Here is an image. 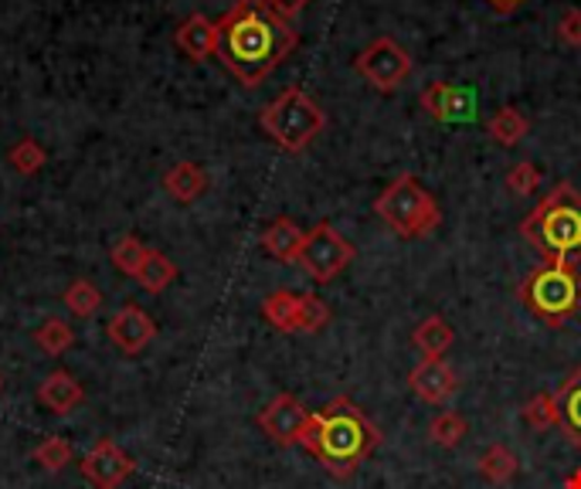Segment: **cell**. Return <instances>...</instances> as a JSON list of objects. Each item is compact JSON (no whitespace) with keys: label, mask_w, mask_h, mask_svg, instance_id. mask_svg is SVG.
I'll use <instances>...</instances> for the list:
<instances>
[{"label":"cell","mask_w":581,"mask_h":489,"mask_svg":"<svg viewBox=\"0 0 581 489\" xmlns=\"http://www.w3.org/2000/svg\"><path fill=\"white\" fill-rule=\"evenodd\" d=\"M8 160H11V167H14L18 173H24V177H34V173H38L44 163H49V153H44V147H41L38 140L24 137V140H18V143L11 147Z\"/></svg>","instance_id":"f546056e"},{"label":"cell","mask_w":581,"mask_h":489,"mask_svg":"<svg viewBox=\"0 0 581 489\" xmlns=\"http://www.w3.org/2000/svg\"><path fill=\"white\" fill-rule=\"evenodd\" d=\"M306 422H309V412L303 408V402L296 394H276L273 402L258 412V428L283 449L299 446Z\"/></svg>","instance_id":"9c48e42d"},{"label":"cell","mask_w":581,"mask_h":489,"mask_svg":"<svg viewBox=\"0 0 581 489\" xmlns=\"http://www.w3.org/2000/svg\"><path fill=\"white\" fill-rule=\"evenodd\" d=\"M258 126L286 153H303L327 129V116L309 93H303L299 85H289L258 113Z\"/></svg>","instance_id":"5b68a950"},{"label":"cell","mask_w":581,"mask_h":489,"mask_svg":"<svg viewBox=\"0 0 581 489\" xmlns=\"http://www.w3.org/2000/svg\"><path fill=\"white\" fill-rule=\"evenodd\" d=\"M262 317L279 333H299V293H289V289L270 293L262 302Z\"/></svg>","instance_id":"44dd1931"},{"label":"cell","mask_w":581,"mask_h":489,"mask_svg":"<svg viewBox=\"0 0 581 489\" xmlns=\"http://www.w3.org/2000/svg\"><path fill=\"white\" fill-rule=\"evenodd\" d=\"M520 235L545 255V262H581V191L568 181L554 184L548 198L538 201L524 221Z\"/></svg>","instance_id":"3957f363"},{"label":"cell","mask_w":581,"mask_h":489,"mask_svg":"<svg viewBox=\"0 0 581 489\" xmlns=\"http://www.w3.org/2000/svg\"><path fill=\"white\" fill-rule=\"evenodd\" d=\"M554 397H558V415H561L558 428L564 432V438L571 442V446L581 453V368H574L564 378V384H561V391Z\"/></svg>","instance_id":"e0dca14e"},{"label":"cell","mask_w":581,"mask_h":489,"mask_svg":"<svg viewBox=\"0 0 581 489\" xmlns=\"http://www.w3.org/2000/svg\"><path fill=\"white\" fill-rule=\"evenodd\" d=\"M78 469H82V476L93 482L96 489H116V486H123L133 476L137 463H133L113 438H99L96 446L82 456Z\"/></svg>","instance_id":"30bf717a"},{"label":"cell","mask_w":581,"mask_h":489,"mask_svg":"<svg viewBox=\"0 0 581 489\" xmlns=\"http://www.w3.org/2000/svg\"><path fill=\"white\" fill-rule=\"evenodd\" d=\"M353 72L371 82L378 93H394V88L412 75V55L401 49L394 38H374L368 49L353 59Z\"/></svg>","instance_id":"ba28073f"},{"label":"cell","mask_w":581,"mask_h":489,"mask_svg":"<svg viewBox=\"0 0 581 489\" xmlns=\"http://www.w3.org/2000/svg\"><path fill=\"white\" fill-rule=\"evenodd\" d=\"M299 44V34L265 0H239L218 18V59L242 85L255 88L270 78Z\"/></svg>","instance_id":"6da1fadb"},{"label":"cell","mask_w":581,"mask_h":489,"mask_svg":"<svg viewBox=\"0 0 581 489\" xmlns=\"http://www.w3.org/2000/svg\"><path fill=\"white\" fill-rule=\"evenodd\" d=\"M163 191L177 204H194L208 191V173L194 160H181L163 173Z\"/></svg>","instance_id":"2e32d148"},{"label":"cell","mask_w":581,"mask_h":489,"mask_svg":"<svg viewBox=\"0 0 581 489\" xmlns=\"http://www.w3.org/2000/svg\"><path fill=\"white\" fill-rule=\"evenodd\" d=\"M466 435H469V425H466V418H463L459 412H453V408L439 412V415L429 422V438L435 442L439 449H456Z\"/></svg>","instance_id":"d4e9b609"},{"label":"cell","mask_w":581,"mask_h":489,"mask_svg":"<svg viewBox=\"0 0 581 489\" xmlns=\"http://www.w3.org/2000/svg\"><path fill=\"white\" fill-rule=\"evenodd\" d=\"M486 4L494 8L497 14H514L517 8H524V4H527V0H486Z\"/></svg>","instance_id":"e575fe53"},{"label":"cell","mask_w":581,"mask_h":489,"mask_svg":"<svg viewBox=\"0 0 581 489\" xmlns=\"http://www.w3.org/2000/svg\"><path fill=\"white\" fill-rule=\"evenodd\" d=\"M0 387H4V378H0Z\"/></svg>","instance_id":"8d00e7d4"},{"label":"cell","mask_w":581,"mask_h":489,"mask_svg":"<svg viewBox=\"0 0 581 489\" xmlns=\"http://www.w3.org/2000/svg\"><path fill=\"white\" fill-rule=\"evenodd\" d=\"M409 387L425 405H445L459 391V374L453 364H445V358H422V364L409 374Z\"/></svg>","instance_id":"4fadbf2b"},{"label":"cell","mask_w":581,"mask_h":489,"mask_svg":"<svg viewBox=\"0 0 581 489\" xmlns=\"http://www.w3.org/2000/svg\"><path fill=\"white\" fill-rule=\"evenodd\" d=\"M299 446L317 456L334 479H350L381 446V428L347 394H340L320 412H309Z\"/></svg>","instance_id":"7a4b0ae2"},{"label":"cell","mask_w":581,"mask_h":489,"mask_svg":"<svg viewBox=\"0 0 581 489\" xmlns=\"http://www.w3.org/2000/svg\"><path fill=\"white\" fill-rule=\"evenodd\" d=\"M422 109L435 119V123H473L476 119V93L469 85H456V82H432L422 93Z\"/></svg>","instance_id":"8fae6325"},{"label":"cell","mask_w":581,"mask_h":489,"mask_svg":"<svg viewBox=\"0 0 581 489\" xmlns=\"http://www.w3.org/2000/svg\"><path fill=\"white\" fill-rule=\"evenodd\" d=\"M173 41L191 62H204V59L218 55V21L204 18V14H191L181 28H177Z\"/></svg>","instance_id":"5bb4252c"},{"label":"cell","mask_w":581,"mask_h":489,"mask_svg":"<svg viewBox=\"0 0 581 489\" xmlns=\"http://www.w3.org/2000/svg\"><path fill=\"white\" fill-rule=\"evenodd\" d=\"M147 245L140 242V238H133V235H123L116 245H113V252H109V258H113V265L123 273V276H133L137 279V273H140V265L147 262Z\"/></svg>","instance_id":"83f0119b"},{"label":"cell","mask_w":581,"mask_h":489,"mask_svg":"<svg viewBox=\"0 0 581 489\" xmlns=\"http://www.w3.org/2000/svg\"><path fill=\"white\" fill-rule=\"evenodd\" d=\"M564 489H581V469L568 476V482H564Z\"/></svg>","instance_id":"d590c367"},{"label":"cell","mask_w":581,"mask_h":489,"mask_svg":"<svg viewBox=\"0 0 581 489\" xmlns=\"http://www.w3.org/2000/svg\"><path fill=\"white\" fill-rule=\"evenodd\" d=\"M303 242H306V232L293 217H276L273 225L262 232V248L276 262H296L303 252Z\"/></svg>","instance_id":"ac0fdd59"},{"label":"cell","mask_w":581,"mask_h":489,"mask_svg":"<svg viewBox=\"0 0 581 489\" xmlns=\"http://www.w3.org/2000/svg\"><path fill=\"white\" fill-rule=\"evenodd\" d=\"M38 402L52 415H72L85 402V391L68 371H52L38 384Z\"/></svg>","instance_id":"9a60e30c"},{"label":"cell","mask_w":581,"mask_h":489,"mask_svg":"<svg viewBox=\"0 0 581 489\" xmlns=\"http://www.w3.org/2000/svg\"><path fill=\"white\" fill-rule=\"evenodd\" d=\"M357 248L330 225V221H320L317 228L306 232V242H303V252H299V269L313 279V283H334L347 265L353 262Z\"/></svg>","instance_id":"52a82bcc"},{"label":"cell","mask_w":581,"mask_h":489,"mask_svg":"<svg viewBox=\"0 0 581 489\" xmlns=\"http://www.w3.org/2000/svg\"><path fill=\"white\" fill-rule=\"evenodd\" d=\"M330 323V306L320 296L299 293V333H320Z\"/></svg>","instance_id":"4dcf8cb0"},{"label":"cell","mask_w":581,"mask_h":489,"mask_svg":"<svg viewBox=\"0 0 581 489\" xmlns=\"http://www.w3.org/2000/svg\"><path fill=\"white\" fill-rule=\"evenodd\" d=\"M62 302H65V309H68L72 317H78V320H93V317L99 313V306H103V293L96 289V283L75 279V283L65 289Z\"/></svg>","instance_id":"cb8c5ba5"},{"label":"cell","mask_w":581,"mask_h":489,"mask_svg":"<svg viewBox=\"0 0 581 489\" xmlns=\"http://www.w3.org/2000/svg\"><path fill=\"white\" fill-rule=\"evenodd\" d=\"M507 188H510V194H517V198L534 194V191L541 188V167H538V163H530V160L514 163L510 173H507Z\"/></svg>","instance_id":"1f68e13d"},{"label":"cell","mask_w":581,"mask_h":489,"mask_svg":"<svg viewBox=\"0 0 581 489\" xmlns=\"http://www.w3.org/2000/svg\"><path fill=\"white\" fill-rule=\"evenodd\" d=\"M173 279H177V265H173L163 252L150 248V252H147V262L140 265V273H137V283H140L147 293H163V289L173 286Z\"/></svg>","instance_id":"603a6c76"},{"label":"cell","mask_w":581,"mask_h":489,"mask_svg":"<svg viewBox=\"0 0 581 489\" xmlns=\"http://www.w3.org/2000/svg\"><path fill=\"white\" fill-rule=\"evenodd\" d=\"M517 299L548 327H561L581 313V273L568 262H541L520 279Z\"/></svg>","instance_id":"277c9868"},{"label":"cell","mask_w":581,"mask_h":489,"mask_svg":"<svg viewBox=\"0 0 581 489\" xmlns=\"http://www.w3.org/2000/svg\"><path fill=\"white\" fill-rule=\"evenodd\" d=\"M374 214L398 238H425L439 228V204L415 173H401L374 201Z\"/></svg>","instance_id":"8992f818"},{"label":"cell","mask_w":581,"mask_h":489,"mask_svg":"<svg viewBox=\"0 0 581 489\" xmlns=\"http://www.w3.org/2000/svg\"><path fill=\"white\" fill-rule=\"evenodd\" d=\"M527 129H530V119H527L517 106L497 109L494 116H489V123H486L489 140L500 143V147H517V143L527 137Z\"/></svg>","instance_id":"7402d4cb"},{"label":"cell","mask_w":581,"mask_h":489,"mask_svg":"<svg viewBox=\"0 0 581 489\" xmlns=\"http://www.w3.org/2000/svg\"><path fill=\"white\" fill-rule=\"evenodd\" d=\"M476 469H479V476H483L486 482H494V486H507V482L517 476L520 459H517V453H514L510 446H504V442H494V446H489V449L479 456Z\"/></svg>","instance_id":"ffe728a7"},{"label":"cell","mask_w":581,"mask_h":489,"mask_svg":"<svg viewBox=\"0 0 581 489\" xmlns=\"http://www.w3.org/2000/svg\"><path fill=\"white\" fill-rule=\"evenodd\" d=\"M31 459L44 469V472H62L72 463V442L62 435H49L44 442H38Z\"/></svg>","instance_id":"4316f807"},{"label":"cell","mask_w":581,"mask_h":489,"mask_svg":"<svg viewBox=\"0 0 581 489\" xmlns=\"http://www.w3.org/2000/svg\"><path fill=\"white\" fill-rule=\"evenodd\" d=\"M524 422L530 428H538V432H548L561 422L558 415V397L554 394H534L530 402L524 405Z\"/></svg>","instance_id":"f1b7e54d"},{"label":"cell","mask_w":581,"mask_h":489,"mask_svg":"<svg viewBox=\"0 0 581 489\" xmlns=\"http://www.w3.org/2000/svg\"><path fill=\"white\" fill-rule=\"evenodd\" d=\"M34 343L41 353H49V358H62V353L75 343V330L65 320L52 317L34 330Z\"/></svg>","instance_id":"484cf974"},{"label":"cell","mask_w":581,"mask_h":489,"mask_svg":"<svg viewBox=\"0 0 581 489\" xmlns=\"http://www.w3.org/2000/svg\"><path fill=\"white\" fill-rule=\"evenodd\" d=\"M412 343L422 350V358H445V350L456 343V330L450 327V320H445V317L432 313V317H425L415 327Z\"/></svg>","instance_id":"d6986e66"},{"label":"cell","mask_w":581,"mask_h":489,"mask_svg":"<svg viewBox=\"0 0 581 489\" xmlns=\"http://www.w3.org/2000/svg\"><path fill=\"white\" fill-rule=\"evenodd\" d=\"M558 38L568 49H581V8H568L558 21Z\"/></svg>","instance_id":"d6a6232c"},{"label":"cell","mask_w":581,"mask_h":489,"mask_svg":"<svg viewBox=\"0 0 581 489\" xmlns=\"http://www.w3.org/2000/svg\"><path fill=\"white\" fill-rule=\"evenodd\" d=\"M265 4H270L283 21H293L296 14H303L306 11V4L309 0H265Z\"/></svg>","instance_id":"836d02e7"},{"label":"cell","mask_w":581,"mask_h":489,"mask_svg":"<svg viewBox=\"0 0 581 489\" xmlns=\"http://www.w3.org/2000/svg\"><path fill=\"white\" fill-rule=\"evenodd\" d=\"M106 333H109V340H113L123 353H129V358H133V353H140V350H147V347L154 343L157 323H154V317L147 313L144 306L126 302V306L116 309V317L109 320Z\"/></svg>","instance_id":"7c38bea8"}]
</instances>
